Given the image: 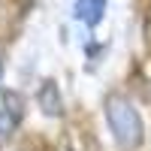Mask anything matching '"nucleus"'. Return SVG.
I'll return each instance as SVG.
<instances>
[{
	"label": "nucleus",
	"mask_w": 151,
	"mask_h": 151,
	"mask_svg": "<svg viewBox=\"0 0 151 151\" xmlns=\"http://www.w3.org/2000/svg\"><path fill=\"white\" fill-rule=\"evenodd\" d=\"M103 112H106V124L112 130V139L121 151H136L145 139V127H142V118H139V109L124 94H109L106 103H103Z\"/></svg>",
	"instance_id": "1"
},
{
	"label": "nucleus",
	"mask_w": 151,
	"mask_h": 151,
	"mask_svg": "<svg viewBox=\"0 0 151 151\" xmlns=\"http://www.w3.org/2000/svg\"><path fill=\"white\" fill-rule=\"evenodd\" d=\"M36 106H40V112L45 118H60V115H64V97H60L58 82L45 79L40 85V91H36Z\"/></svg>",
	"instance_id": "2"
},
{
	"label": "nucleus",
	"mask_w": 151,
	"mask_h": 151,
	"mask_svg": "<svg viewBox=\"0 0 151 151\" xmlns=\"http://www.w3.org/2000/svg\"><path fill=\"white\" fill-rule=\"evenodd\" d=\"M103 12H106V0H76L73 6V15L88 27H97L103 21Z\"/></svg>",
	"instance_id": "3"
},
{
	"label": "nucleus",
	"mask_w": 151,
	"mask_h": 151,
	"mask_svg": "<svg viewBox=\"0 0 151 151\" xmlns=\"http://www.w3.org/2000/svg\"><path fill=\"white\" fill-rule=\"evenodd\" d=\"M15 124H18V118L12 115V112L0 109V148H3V145L12 139V133H15Z\"/></svg>",
	"instance_id": "4"
},
{
	"label": "nucleus",
	"mask_w": 151,
	"mask_h": 151,
	"mask_svg": "<svg viewBox=\"0 0 151 151\" xmlns=\"http://www.w3.org/2000/svg\"><path fill=\"white\" fill-rule=\"evenodd\" d=\"M64 151H70V148H64Z\"/></svg>",
	"instance_id": "5"
}]
</instances>
